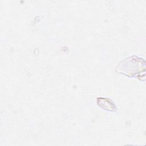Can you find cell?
<instances>
[{
    "label": "cell",
    "instance_id": "obj_1",
    "mask_svg": "<svg viewBox=\"0 0 146 146\" xmlns=\"http://www.w3.org/2000/svg\"><path fill=\"white\" fill-rule=\"evenodd\" d=\"M145 61L143 59L132 56L122 61L118 65L116 71L129 77L137 76L142 71H145Z\"/></svg>",
    "mask_w": 146,
    "mask_h": 146
}]
</instances>
